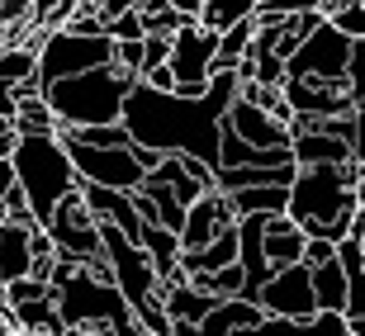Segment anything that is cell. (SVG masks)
I'll return each mask as SVG.
<instances>
[{"label": "cell", "instance_id": "1", "mask_svg": "<svg viewBox=\"0 0 365 336\" xmlns=\"http://www.w3.org/2000/svg\"><path fill=\"white\" fill-rule=\"evenodd\" d=\"M237 71H214L209 90L200 100H180L171 90L133 85L123 100V128L133 147H152L162 157H195L209 171L218 166V133H223V109L237 100Z\"/></svg>", "mask_w": 365, "mask_h": 336}, {"label": "cell", "instance_id": "2", "mask_svg": "<svg viewBox=\"0 0 365 336\" xmlns=\"http://www.w3.org/2000/svg\"><path fill=\"white\" fill-rule=\"evenodd\" d=\"M365 166L341 162V166H299L289 180V204L284 218L294 223L304 237H323V242H341L351 232L356 218V180Z\"/></svg>", "mask_w": 365, "mask_h": 336}, {"label": "cell", "instance_id": "3", "mask_svg": "<svg viewBox=\"0 0 365 336\" xmlns=\"http://www.w3.org/2000/svg\"><path fill=\"white\" fill-rule=\"evenodd\" d=\"M133 85H138L133 76H123L109 62V67H95V71H81V76L43 85V100H48L57 123H67V128H100V123L123 119V100H128Z\"/></svg>", "mask_w": 365, "mask_h": 336}, {"label": "cell", "instance_id": "4", "mask_svg": "<svg viewBox=\"0 0 365 336\" xmlns=\"http://www.w3.org/2000/svg\"><path fill=\"white\" fill-rule=\"evenodd\" d=\"M10 166H14V185L24 189V204H29V214H34L38 228L53 218L57 204L81 185L57 137H19Z\"/></svg>", "mask_w": 365, "mask_h": 336}, {"label": "cell", "instance_id": "5", "mask_svg": "<svg viewBox=\"0 0 365 336\" xmlns=\"http://www.w3.org/2000/svg\"><path fill=\"white\" fill-rule=\"evenodd\" d=\"M53 308L62 317V327H81V332H114L119 322L133 317V308L123 303V294L114 284H100L86 275V266H76L62 284H53Z\"/></svg>", "mask_w": 365, "mask_h": 336}, {"label": "cell", "instance_id": "6", "mask_svg": "<svg viewBox=\"0 0 365 336\" xmlns=\"http://www.w3.org/2000/svg\"><path fill=\"white\" fill-rule=\"evenodd\" d=\"M100 228V256L109 261V270H114V289L123 294V303L133 313H143L148 303H157V270H152V261L143 256V246L128 242L114 223H95Z\"/></svg>", "mask_w": 365, "mask_h": 336}, {"label": "cell", "instance_id": "7", "mask_svg": "<svg viewBox=\"0 0 365 336\" xmlns=\"http://www.w3.org/2000/svg\"><path fill=\"white\" fill-rule=\"evenodd\" d=\"M114 62V38L109 33H95V38H81V33H67V28H53L43 33L38 48V81H67V76H81V71L109 67Z\"/></svg>", "mask_w": 365, "mask_h": 336}, {"label": "cell", "instance_id": "8", "mask_svg": "<svg viewBox=\"0 0 365 336\" xmlns=\"http://www.w3.org/2000/svg\"><path fill=\"white\" fill-rule=\"evenodd\" d=\"M62 152H67L71 171L81 185H105V189H123V194H133L148 171L138 166L133 147H81V142H71V137H57Z\"/></svg>", "mask_w": 365, "mask_h": 336}, {"label": "cell", "instance_id": "9", "mask_svg": "<svg viewBox=\"0 0 365 336\" xmlns=\"http://www.w3.org/2000/svg\"><path fill=\"white\" fill-rule=\"evenodd\" d=\"M43 232H48V242H53V251L62 256V261H76V266H81V261L100 256V228H95L91 209H86V199H81V185L53 209V218L43 223Z\"/></svg>", "mask_w": 365, "mask_h": 336}, {"label": "cell", "instance_id": "10", "mask_svg": "<svg viewBox=\"0 0 365 336\" xmlns=\"http://www.w3.org/2000/svg\"><path fill=\"white\" fill-rule=\"evenodd\" d=\"M346 57H351V38H341L337 28L318 24L313 33L299 38V48L289 53L284 62V76H313V81H341V71H346Z\"/></svg>", "mask_w": 365, "mask_h": 336}, {"label": "cell", "instance_id": "11", "mask_svg": "<svg viewBox=\"0 0 365 336\" xmlns=\"http://www.w3.org/2000/svg\"><path fill=\"white\" fill-rule=\"evenodd\" d=\"M284 105L294 109L299 123H318V119H346L351 114V95L346 81H313V76H284L280 85Z\"/></svg>", "mask_w": 365, "mask_h": 336}, {"label": "cell", "instance_id": "12", "mask_svg": "<svg viewBox=\"0 0 365 336\" xmlns=\"http://www.w3.org/2000/svg\"><path fill=\"white\" fill-rule=\"evenodd\" d=\"M214 57H218V33L200 24H180L171 33V53H166V71L176 85H209L214 76Z\"/></svg>", "mask_w": 365, "mask_h": 336}, {"label": "cell", "instance_id": "13", "mask_svg": "<svg viewBox=\"0 0 365 336\" xmlns=\"http://www.w3.org/2000/svg\"><path fill=\"white\" fill-rule=\"evenodd\" d=\"M257 303H261V313H266V317H289V322H304V317H313V313H318V298H313L309 266L299 261V266L275 270L271 280L261 284Z\"/></svg>", "mask_w": 365, "mask_h": 336}, {"label": "cell", "instance_id": "14", "mask_svg": "<svg viewBox=\"0 0 365 336\" xmlns=\"http://www.w3.org/2000/svg\"><path fill=\"white\" fill-rule=\"evenodd\" d=\"M232 223H237V218H232V209H228V194L204 189L200 199L185 209V223H180L176 242H180V251H200V246H209L218 232L232 228Z\"/></svg>", "mask_w": 365, "mask_h": 336}, {"label": "cell", "instance_id": "15", "mask_svg": "<svg viewBox=\"0 0 365 336\" xmlns=\"http://www.w3.org/2000/svg\"><path fill=\"white\" fill-rule=\"evenodd\" d=\"M223 128H228L237 142H247V147L257 152H271V147H289V128H280V123L266 114V109L247 105V100H232L228 109H223Z\"/></svg>", "mask_w": 365, "mask_h": 336}, {"label": "cell", "instance_id": "16", "mask_svg": "<svg viewBox=\"0 0 365 336\" xmlns=\"http://www.w3.org/2000/svg\"><path fill=\"white\" fill-rule=\"evenodd\" d=\"M289 162L294 166H341V162H351V147L332 133H318V128L294 123L289 128Z\"/></svg>", "mask_w": 365, "mask_h": 336}, {"label": "cell", "instance_id": "17", "mask_svg": "<svg viewBox=\"0 0 365 336\" xmlns=\"http://www.w3.org/2000/svg\"><path fill=\"white\" fill-rule=\"evenodd\" d=\"M261 317H266V313H261L257 298H218L214 308L200 317L195 332L200 336H232V332H252Z\"/></svg>", "mask_w": 365, "mask_h": 336}, {"label": "cell", "instance_id": "18", "mask_svg": "<svg viewBox=\"0 0 365 336\" xmlns=\"http://www.w3.org/2000/svg\"><path fill=\"white\" fill-rule=\"evenodd\" d=\"M304 242H309V237H304L284 214H271V218H266V228H261V256H266V266H271V270L299 266V261H304Z\"/></svg>", "mask_w": 365, "mask_h": 336}, {"label": "cell", "instance_id": "19", "mask_svg": "<svg viewBox=\"0 0 365 336\" xmlns=\"http://www.w3.org/2000/svg\"><path fill=\"white\" fill-rule=\"evenodd\" d=\"M34 232L38 228L0 223V284L29 280V266H34Z\"/></svg>", "mask_w": 365, "mask_h": 336}, {"label": "cell", "instance_id": "20", "mask_svg": "<svg viewBox=\"0 0 365 336\" xmlns=\"http://www.w3.org/2000/svg\"><path fill=\"white\" fill-rule=\"evenodd\" d=\"M38 48H43V28L34 33V38H24V43H0V85L38 81Z\"/></svg>", "mask_w": 365, "mask_h": 336}, {"label": "cell", "instance_id": "21", "mask_svg": "<svg viewBox=\"0 0 365 336\" xmlns=\"http://www.w3.org/2000/svg\"><path fill=\"white\" fill-rule=\"evenodd\" d=\"M289 204V185H252V189H232L228 194V209L232 218H271V214H284Z\"/></svg>", "mask_w": 365, "mask_h": 336}, {"label": "cell", "instance_id": "22", "mask_svg": "<svg viewBox=\"0 0 365 336\" xmlns=\"http://www.w3.org/2000/svg\"><path fill=\"white\" fill-rule=\"evenodd\" d=\"M10 332H19V336H57L62 332V317H57V308H53V294L34 298V303H14L10 308Z\"/></svg>", "mask_w": 365, "mask_h": 336}, {"label": "cell", "instance_id": "23", "mask_svg": "<svg viewBox=\"0 0 365 336\" xmlns=\"http://www.w3.org/2000/svg\"><path fill=\"white\" fill-rule=\"evenodd\" d=\"M309 280H313L318 313H341L346 308V270L337 266V256L323 261V266H309Z\"/></svg>", "mask_w": 365, "mask_h": 336}, {"label": "cell", "instance_id": "24", "mask_svg": "<svg viewBox=\"0 0 365 336\" xmlns=\"http://www.w3.org/2000/svg\"><path fill=\"white\" fill-rule=\"evenodd\" d=\"M261 5H266V0H204V5H200V19H195V24L209 28V33H223V28H232V24H242V19H252Z\"/></svg>", "mask_w": 365, "mask_h": 336}, {"label": "cell", "instance_id": "25", "mask_svg": "<svg viewBox=\"0 0 365 336\" xmlns=\"http://www.w3.org/2000/svg\"><path fill=\"white\" fill-rule=\"evenodd\" d=\"M10 123H14V133H19V137H53L57 133V119H53V109H48L43 95L19 100V109H14Z\"/></svg>", "mask_w": 365, "mask_h": 336}, {"label": "cell", "instance_id": "26", "mask_svg": "<svg viewBox=\"0 0 365 336\" xmlns=\"http://www.w3.org/2000/svg\"><path fill=\"white\" fill-rule=\"evenodd\" d=\"M323 19H327L332 28H337L341 38L365 43V5H361V0H332Z\"/></svg>", "mask_w": 365, "mask_h": 336}, {"label": "cell", "instance_id": "27", "mask_svg": "<svg viewBox=\"0 0 365 336\" xmlns=\"http://www.w3.org/2000/svg\"><path fill=\"white\" fill-rule=\"evenodd\" d=\"M341 81H346L351 105H365V43H351V57H346V71H341Z\"/></svg>", "mask_w": 365, "mask_h": 336}, {"label": "cell", "instance_id": "28", "mask_svg": "<svg viewBox=\"0 0 365 336\" xmlns=\"http://www.w3.org/2000/svg\"><path fill=\"white\" fill-rule=\"evenodd\" d=\"M105 33H109L114 43H138V38H148V33H143V19H138V5H133V10H123V14H114V19L105 24Z\"/></svg>", "mask_w": 365, "mask_h": 336}, {"label": "cell", "instance_id": "29", "mask_svg": "<svg viewBox=\"0 0 365 336\" xmlns=\"http://www.w3.org/2000/svg\"><path fill=\"white\" fill-rule=\"evenodd\" d=\"M166 53H171V38H162V33H148V38H143V71L166 67Z\"/></svg>", "mask_w": 365, "mask_h": 336}, {"label": "cell", "instance_id": "30", "mask_svg": "<svg viewBox=\"0 0 365 336\" xmlns=\"http://www.w3.org/2000/svg\"><path fill=\"white\" fill-rule=\"evenodd\" d=\"M266 5L280 10V14H327L332 0H266Z\"/></svg>", "mask_w": 365, "mask_h": 336}, {"label": "cell", "instance_id": "31", "mask_svg": "<svg viewBox=\"0 0 365 336\" xmlns=\"http://www.w3.org/2000/svg\"><path fill=\"white\" fill-rule=\"evenodd\" d=\"M332 256H337V242H323V237H309L304 242V266H323Z\"/></svg>", "mask_w": 365, "mask_h": 336}, {"label": "cell", "instance_id": "32", "mask_svg": "<svg viewBox=\"0 0 365 336\" xmlns=\"http://www.w3.org/2000/svg\"><path fill=\"white\" fill-rule=\"evenodd\" d=\"M34 0H0V24H19Z\"/></svg>", "mask_w": 365, "mask_h": 336}, {"label": "cell", "instance_id": "33", "mask_svg": "<svg viewBox=\"0 0 365 336\" xmlns=\"http://www.w3.org/2000/svg\"><path fill=\"white\" fill-rule=\"evenodd\" d=\"M10 189H14V166L10 157L0 162V223H5V199H10Z\"/></svg>", "mask_w": 365, "mask_h": 336}, {"label": "cell", "instance_id": "34", "mask_svg": "<svg viewBox=\"0 0 365 336\" xmlns=\"http://www.w3.org/2000/svg\"><path fill=\"white\" fill-rule=\"evenodd\" d=\"M14 147H19V133H14L10 119H0V162H5V157H14Z\"/></svg>", "mask_w": 365, "mask_h": 336}, {"label": "cell", "instance_id": "35", "mask_svg": "<svg viewBox=\"0 0 365 336\" xmlns=\"http://www.w3.org/2000/svg\"><path fill=\"white\" fill-rule=\"evenodd\" d=\"M166 5H171L180 19H200V5H204V0H166Z\"/></svg>", "mask_w": 365, "mask_h": 336}, {"label": "cell", "instance_id": "36", "mask_svg": "<svg viewBox=\"0 0 365 336\" xmlns=\"http://www.w3.org/2000/svg\"><path fill=\"white\" fill-rule=\"evenodd\" d=\"M14 109H19V100H14V85H0V119H14Z\"/></svg>", "mask_w": 365, "mask_h": 336}, {"label": "cell", "instance_id": "37", "mask_svg": "<svg viewBox=\"0 0 365 336\" xmlns=\"http://www.w3.org/2000/svg\"><path fill=\"white\" fill-rule=\"evenodd\" d=\"M109 336H152V332H148V327H138V317H128V322H119Z\"/></svg>", "mask_w": 365, "mask_h": 336}, {"label": "cell", "instance_id": "38", "mask_svg": "<svg viewBox=\"0 0 365 336\" xmlns=\"http://www.w3.org/2000/svg\"><path fill=\"white\" fill-rule=\"evenodd\" d=\"M346 332H351V336H365V317H346Z\"/></svg>", "mask_w": 365, "mask_h": 336}, {"label": "cell", "instance_id": "39", "mask_svg": "<svg viewBox=\"0 0 365 336\" xmlns=\"http://www.w3.org/2000/svg\"><path fill=\"white\" fill-rule=\"evenodd\" d=\"M0 332H10V313H0Z\"/></svg>", "mask_w": 365, "mask_h": 336}, {"label": "cell", "instance_id": "40", "mask_svg": "<svg viewBox=\"0 0 365 336\" xmlns=\"http://www.w3.org/2000/svg\"><path fill=\"white\" fill-rule=\"evenodd\" d=\"M76 332H81V327H76ZM81 336H105V332H81Z\"/></svg>", "mask_w": 365, "mask_h": 336}, {"label": "cell", "instance_id": "41", "mask_svg": "<svg viewBox=\"0 0 365 336\" xmlns=\"http://www.w3.org/2000/svg\"><path fill=\"white\" fill-rule=\"evenodd\" d=\"M361 5H365V0H361Z\"/></svg>", "mask_w": 365, "mask_h": 336}]
</instances>
